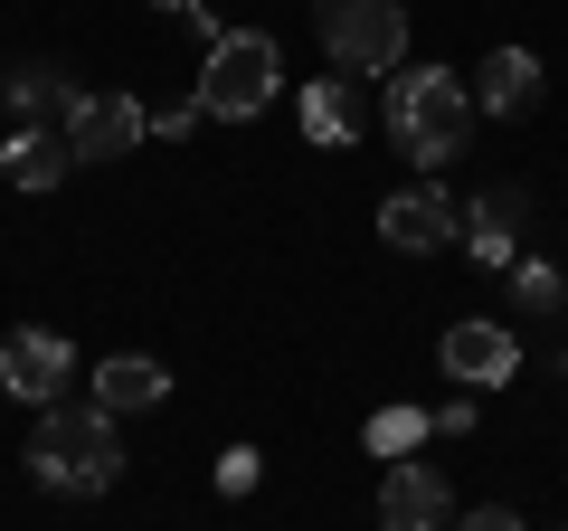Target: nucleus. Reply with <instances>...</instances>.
<instances>
[{
  "mask_svg": "<svg viewBox=\"0 0 568 531\" xmlns=\"http://www.w3.org/2000/svg\"><path fill=\"white\" fill-rule=\"evenodd\" d=\"M67 162H77L67 133H10V181H20V190H58Z\"/></svg>",
  "mask_w": 568,
  "mask_h": 531,
  "instance_id": "nucleus-15",
  "label": "nucleus"
},
{
  "mask_svg": "<svg viewBox=\"0 0 568 531\" xmlns=\"http://www.w3.org/2000/svg\"><path fill=\"white\" fill-rule=\"evenodd\" d=\"M142 133H152V104H133V96H85L77 123H67V152H77V162H123Z\"/></svg>",
  "mask_w": 568,
  "mask_h": 531,
  "instance_id": "nucleus-7",
  "label": "nucleus"
},
{
  "mask_svg": "<svg viewBox=\"0 0 568 531\" xmlns=\"http://www.w3.org/2000/svg\"><path fill=\"white\" fill-rule=\"evenodd\" d=\"M511 370H521V342H511L503 323H484V313L446 323V380H465V389H511Z\"/></svg>",
  "mask_w": 568,
  "mask_h": 531,
  "instance_id": "nucleus-8",
  "label": "nucleus"
},
{
  "mask_svg": "<svg viewBox=\"0 0 568 531\" xmlns=\"http://www.w3.org/2000/svg\"><path fill=\"white\" fill-rule=\"evenodd\" d=\"M29 474H39L48 493H104L123 474V437H114V418L85 399V409H39V437H29Z\"/></svg>",
  "mask_w": 568,
  "mask_h": 531,
  "instance_id": "nucleus-2",
  "label": "nucleus"
},
{
  "mask_svg": "<svg viewBox=\"0 0 568 531\" xmlns=\"http://www.w3.org/2000/svg\"><path fill=\"white\" fill-rule=\"evenodd\" d=\"M219 493H256V447H227L219 455Z\"/></svg>",
  "mask_w": 568,
  "mask_h": 531,
  "instance_id": "nucleus-18",
  "label": "nucleus"
},
{
  "mask_svg": "<svg viewBox=\"0 0 568 531\" xmlns=\"http://www.w3.org/2000/svg\"><path fill=\"white\" fill-rule=\"evenodd\" d=\"M379 531H455V493H446V474L436 465H388L379 474Z\"/></svg>",
  "mask_w": 568,
  "mask_h": 531,
  "instance_id": "nucleus-6",
  "label": "nucleus"
},
{
  "mask_svg": "<svg viewBox=\"0 0 568 531\" xmlns=\"http://www.w3.org/2000/svg\"><path fill=\"white\" fill-rule=\"evenodd\" d=\"M275 86H284V58H275V39L265 29H219L209 39V58H200V114L209 123H256L265 104H275Z\"/></svg>",
  "mask_w": 568,
  "mask_h": 531,
  "instance_id": "nucleus-3",
  "label": "nucleus"
},
{
  "mask_svg": "<svg viewBox=\"0 0 568 531\" xmlns=\"http://www.w3.org/2000/svg\"><path fill=\"white\" fill-rule=\"evenodd\" d=\"M67 380H77V351H67V332H10V342H0V389H10V399H29V409H58Z\"/></svg>",
  "mask_w": 568,
  "mask_h": 531,
  "instance_id": "nucleus-5",
  "label": "nucleus"
},
{
  "mask_svg": "<svg viewBox=\"0 0 568 531\" xmlns=\"http://www.w3.org/2000/svg\"><path fill=\"white\" fill-rule=\"evenodd\" d=\"M77 86L58 77V67H20L10 77V114H20V133H58V123H77Z\"/></svg>",
  "mask_w": 568,
  "mask_h": 531,
  "instance_id": "nucleus-12",
  "label": "nucleus"
},
{
  "mask_svg": "<svg viewBox=\"0 0 568 531\" xmlns=\"http://www.w3.org/2000/svg\"><path fill=\"white\" fill-rule=\"evenodd\" d=\"M152 10H200V0H152Z\"/></svg>",
  "mask_w": 568,
  "mask_h": 531,
  "instance_id": "nucleus-21",
  "label": "nucleus"
},
{
  "mask_svg": "<svg viewBox=\"0 0 568 531\" xmlns=\"http://www.w3.org/2000/svg\"><path fill=\"white\" fill-rule=\"evenodd\" d=\"M455 531H530L511 503H484V512H455Z\"/></svg>",
  "mask_w": 568,
  "mask_h": 531,
  "instance_id": "nucleus-19",
  "label": "nucleus"
},
{
  "mask_svg": "<svg viewBox=\"0 0 568 531\" xmlns=\"http://www.w3.org/2000/svg\"><path fill=\"white\" fill-rule=\"evenodd\" d=\"M426 437H436V428H426V409H379V418H369V455H388V465H407Z\"/></svg>",
  "mask_w": 568,
  "mask_h": 531,
  "instance_id": "nucleus-16",
  "label": "nucleus"
},
{
  "mask_svg": "<svg viewBox=\"0 0 568 531\" xmlns=\"http://www.w3.org/2000/svg\"><path fill=\"white\" fill-rule=\"evenodd\" d=\"M171 399V370L152 361V351H114V361L95 370V409L104 418H133V409H162Z\"/></svg>",
  "mask_w": 568,
  "mask_h": 531,
  "instance_id": "nucleus-10",
  "label": "nucleus"
},
{
  "mask_svg": "<svg viewBox=\"0 0 568 531\" xmlns=\"http://www.w3.org/2000/svg\"><path fill=\"white\" fill-rule=\"evenodd\" d=\"M426 428H436V437H465V428H474V399H446V409L426 418Z\"/></svg>",
  "mask_w": 568,
  "mask_h": 531,
  "instance_id": "nucleus-20",
  "label": "nucleus"
},
{
  "mask_svg": "<svg viewBox=\"0 0 568 531\" xmlns=\"http://www.w3.org/2000/svg\"><path fill=\"white\" fill-rule=\"evenodd\" d=\"M323 58L342 77H398L407 67V0H313Z\"/></svg>",
  "mask_w": 568,
  "mask_h": 531,
  "instance_id": "nucleus-4",
  "label": "nucleus"
},
{
  "mask_svg": "<svg viewBox=\"0 0 568 531\" xmlns=\"http://www.w3.org/2000/svg\"><path fill=\"white\" fill-rule=\"evenodd\" d=\"M304 143H351V77H313L304 86Z\"/></svg>",
  "mask_w": 568,
  "mask_h": 531,
  "instance_id": "nucleus-14",
  "label": "nucleus"
},
{
  "mask_svg": "<svg viewBox=\"0 0 568 531\" xmlns=\"http://www.w3.org/2000/svg\"><path fill=\"white\" fill-rule=\"evenodd\" d=\"M474 104H484V114H530V104H540V58H530V48H493L484 67H474Z\"/></svg>",
  "mask_w": 568,
  "mask_h": 531,
  "instance_id": "nucleus-11",
  "label": "nucleus"
},
{
  "mask_svg": "<svg viewBox=\"0 0 568 531\" xmlns=\"http://www.w3.org/2000/svg\"><path fill=\"white\" fill-rule=\"evenodd\" d=\"M511 294H521L530 313H559L568 304V275H559V266H540V257H521V266H511Z\"/></svg>",
  "mask_w": 568,
  "mask_h": 531,
  "instance_id": "nucleus-17",
  "label": "nucleus"
},
{
  "mask_svg": "<svg viewBox=\"0 0 568 531\" xmlns=\"http://www.w3.org/2000/svg\"><path fill=\"white\" fill-rule=\"evenodd\" d=\"M379 123H388V143L407 152V162H455L474 133V86L455 77V67H398L379 96Z\"/></svg>",
  "mask_w": 568,
  "mask_h": 531,
  "instance_id": "nucleus-1",
  "label": "nucleus"
},
{
  "mask_svg": "<svg viewBox=\"0 0 568 531\" xmlns=\"http://www.w3.org/2000/svg\"><path fill=\"white\" fill-rule=\"evenodd\" d=\"M521 219H530V190H484V200H474L465 247H474L484 266H511V238H521Z\"/></svg>",
  "mask_w": 568,
  "mask_h": 531,
  "instance_id": "nucleus-13",
  "label": "nucleus"
},
{
  "mask_svg": "<svg viewBox=\"0 0 568 531\" xmlns=\"http://www.w3.org/2000/svg\"><path fill=\"white\" fill-rule=\"evenodd\" d=\"M379 238L398 247V257H426V247L455 238V200H446L436 181H426V190H398V200L379 209Z\"/></svg>",
  "mask_w": 568,
  "mask_h": 531,
  "instance_id": "nucleus-9",
  "label": "nucleus"
}]
</instances>
